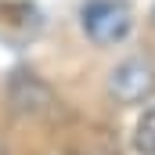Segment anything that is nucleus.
Returning a JSON list of instances; mask_svg holds the SVG:
<instances>
[{"label":"nucleus","mask_w":155,"mask_h":155,"mask_svg":"<svg viewBox=\"0 0 155 155\" xmlns=\"http://www.w3.org/2000/svg\"><path fill=\"white\" fill-rule=\"evenodd\" d=\"M79 25L94 47H116L134 33L130 0H87L79 7Z\"/></svg>","instance_id":"1"},{"label":"nucleus","mask_w":155,"mask_h":155,"mask_svg":"<svg viewBox=\"0 0 155 155\" xmlns=\"http://www.w3.org/2000/svg\"><path fill=\"white\" fill-rule=\"evenodd\" d=\"M152 94H155V61L144 54L123 58L108 72V97L116 105H141Z\"/></svg>","instance_id":"2"},{"label":"nucleus","mask_w":155,"mask_h":155,"mask_svg":"<svg viewBox=\"0 0 155 155\" xmlns=\"http://www.w3.org/2000/svg\"><path fill=\"white\" fill-rule=\"evenodd\" d=\"M11 101L18 112L36 116V112H43V105H51V90L33 76H15L11 79Z\"/></svg>","instance_id":"3"},{"label":"nucleus","mask_w":155,"mask_h":155,"mask_svg":"<svg viewBox=\"0 0 155 155\" xmlns=\"http://www.w3.org/2000/svg\"><path fill=\"white\" fill-rule=\"evenodd\" d=\"M134 148L141 155H155V105L144 108V116L134 126Z\"/></svg>","instance_id":"4"},{"label":"nucleus","mask_w":155,"mask_h":155,"mask_svg":"<svg viewBox=\"0 0 155 155\" xmlns=\"http://www.w3.org/2000/svg\"><path fill=\"white\" fill-rule=\"evenodd\" d=\"M152 25H155V7H152Z\"/></svg>","instance_id":"5"}]
</instances>
